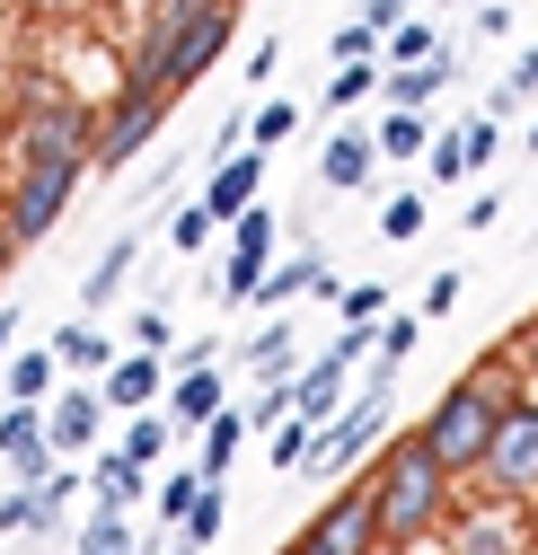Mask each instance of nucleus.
<instances>
[{"label":"nucleus","mask_w":538,"mask_h":555,"mask_svg":"<svg viewBox=\"0 0 538 555\" xmlns=\"http://www.w3.org/2000/svg\"><path fill=\"white\" fill-rule=\"evenodd\" d=\"M300 132V106L292 98H274V106H256V151H274V142H292Z\"/></svg>","instance_id":"nucleus-31"},{"label":"nucleus","mask_w":538,"mask_h":555,"mask_svg":"<svg viewBox=\"0 0 538 555\" xmlns=\"http://www.w3.org/2000/svg\"><path fill=\"white\" fill-rule=\"evenodd\" d=\"M424 62H441V36H433L424 18H407V27H397V44H388V72H424Z\"/></svg>","instance_id":"nucleus-22"},{"label":"nucleus","mask_w":538,"mask_h":555,"mask_svg":"<svg viewBox=\"0 0 538 555\" xmlns=\"http://www.w3.org/2000/svg\"><path fill=\"white\" fill-rule=\"evenodd\" d=\"M326 53H335V72H345V62H371V53H380V36L354 18V27H335V36H326Z\"/></svg>","instance_id":"nucleus-38"},{"label":"nucleus","mask_w":538,"mask_h":555,"mask_svg":"<svg viewBox=\"0 0 538 555\" xmlns=\"http://www.w3.org/2000/svg\"><path fill=\"white\" fill-rule=\"evenodd\" d=\"M221 0H151V36H185L194 18H213Z\"/></svg>","instance_id":"nucleus-28"},{"label":"nucleus","mask_w":538,"mask_h":555,"mask_svg":"<svg viewBox=\"0 0 538 555\" xmlns=\"http://www.w3.org/2000/svg\"><path fill=\"white\" fill-rule=\"evenodd\" d=\"M521 98H538V44H529V53H521V62H512V80H503V89H495V106H486V115H512V106H521Z\"/></svg>","instance_id":"nucleus-29"},{"label":"nucleus","mask_w":538,"mask_h":555,"mask_svg":"<svg viewBox=\"0 0 538 555\" xmlns=\"http://www.w3.org/2000/svg\"><path fill=\"white\" fill-rule=\"evenodd\" d=\"M256 371L265 379H292V326H265L256 335Z\"/></svg>","instance_id":"nucleus-34"},{"label":"nucleus","mask_w":538,"mask_h":555,"mask_svg":"<svg viewBox=\"0 0 538 555\" xmlns=\"http://www.w3.org/2000/svg\"><path fill=\"white\" fill-rule=\"evenodd\" d=\"M415 344H424V326H415V318H397V326H380V371H371V388H380V379H397V362H407Z\"/></svg>","instance_id":"nucleus-27"},{"label":"nucleus","mask_w":538,"mask_h":555,"mask_svg":"<svg viewBox=\"0 0 538 555\" xmlns=\"http://www.w3.org/2000/svg\"><path fill=\"white\" fill-rule=\"evenodd\" d=\"M274 212H265V203H256V212L247 221H230V273H221V292L230 300H256L265 292V273H274Z\"/></svg>","instance_id":"nucleus-7"},{"label":"nucleus","mask_w":538,"mask_h":555,"mask_svg":"<svg viewBox=\"0 0 538 555\" xmlns=\"http://www.w3.org/2000/svg\"><path fill=\"white\" fill-rule=\"evenodd\" d=\"M168 124V98H115V115H106V132H98V168H124L132 151H151V132Z\"/></svg>","instance_id":"nucleus-9"},{"label":"nucleus","mask_w":538,"mask_h":555,"mask_svg":"<svg viewBox=\"0 0 538 555\" xmlns=\"http://www.w3.org/2000/svg\"><path fill=\"white\" fill-rule=\"evenodd\" d=\"M0 212H10V177H0Z\"/></svg>","instance_id":"nucleus-51"},{"label":"nucleus","mask_w":538,"mask_h":555,"mask_svg":"<svg viewBox=\"0 0 538 555\" xmlns=\"http://www.w3.org/2000/svg\"><path fill=\"white\" fill-rule=\"evenodd\" d=\"M529 371H538V335H529Z\"/></svg>","instance_id":"nucleus-53"},{"label":"nucleus","mask_w":538,"mask_h":555,"mask_svg":"<svg viewBox=\"0 0 538 555\" xmlns=\"http://www.w3.org/2000/svg\"><path fill=\"white\" fill-rule=\"evenodd\" d=\"M98 424H106V388H72V397H53V405H44L53 450H89V441H98Z\"/></svg>","instance_id":"nucleus-13"},{"label":"nucleus","mask_w":538,"mask_h":555,"mask_svg":"<svg viewBox=\"0 0 538 555\" xmlns=\"http://www.w3.org/2000/svg\"><path fill=\"white\" fill-rule=\"evenodd\" d=\"M168 405H177V433H213L221 414H230V405H221V371H185V379L168 388Z\"/></svg>","instance_id":"nucleus-14"},{"label":"nucleus","mask_w":538,"mask_h":555,"mask_svg":"<svg viewBox=\"0 0 538 555\" xmlns=\"http://www.w3.org/2000/svg\"><path fill=\"white\" fill-rule=\"evenodd\" d=\"M503 414H512L503 371H459V379L433 397V414L415 424V441L433 450L441 476H467V467H486V450H495V433H503Z\"/></svg>","instance_id":"nucleus-1"},{"label":"nucleus","mask_w":538,"mask_h":555,"mask_svg":"<svg viewBox=\"0 0 538 555\" xmlns=\"http://www.w3.org/2000/svg\"><path fill=\"white\" fill-rule=\"evenodd\" d=\"M159 388H168L159 353H124V362H115V379H106V405H124V414H132V405H151Z\"/></svg>","instance_id":"nucleus-16"},{"label":"nucleus","mask_w":538,"mask_h":555,"mask_svg":"<svg viewBox=\"0 0 538 555\" xmlns=\"http://www.w3.org/2000/svg\"><path fill=\"white\" fill-rule=\"evenodd\" d=\"M159 450H168V424H159V414H142V424L124 433V459H132V467H151Z\"/></svg>","instance_id":"nucleus-37"},{"label":"nucleus","mask_w":538,"mask_h":555,"mask_svg":"<svg viewBox=\"0 0 538 555\" xmlns=\"http://www.w3.org/2000/svg\"><path fill=\"white\" fill-rule=\"evenodd\" d=\"M371 159H380V142H371V132H335V142L318 151V185H335V194H354V185L371 177Z\"/></svg>","instance_id":"nucleus-15"},{"label":"nucleus","mask_w":538,"mask_h":555,"mask_svg":"<svg viewBox=\"0 0 538 555\" xmlns=\"http://www.w3.org/2000/svg\"><path fill=\"white\" fill-rule=\"evenodd\" d=\"M18 326H27V318H10V309H0V353H10V344H18Z\"/></svg>","instance_id":"nucleus-49"},{"label":"nucleus","mask_w":538,"mask_h":555,"mask_svg":"<svg viewBox=\"0 0 538 555\" xmlns=\"http://www.w3.org/2000/svg\"><path fill=\"white\" fill-rule=\"evenodd\" d=\"M362 98H371V62H345L335 89H326V106H362Z\"/></svg>","instance_id":"nucleus-41"},{"label":"nucleus","mask_w":538,"mask_h":555,"mask_svg":"<svg viewBox=\"0 0 538 555\" xmlns=\"http://www.w3.org/2000/svg\"><path fill=\"white\" fill-rule=\"evenodd\" d=\"M529 151H538V124H529Z\"/></svg>","instance_id":"nucleus-54"},{"label":"nucleus","mask_w":538,"mask_h":555,"mask_svg":"<svg viewBox=\"0 0 538 555\" xmlns=\"http://www.w3.org/2000/svg\"><path fill=\"white\" fill-rule=\"evenodd\" d=\"M53 353H62V371H98V362H115V344H106L98 326H62Z\"/></svg>","instance_id":"nucleus-21"},{"label":"nucleus","mask_w":538,"mask_h":555,"mask_svg":"<svg viewBox=\"0 0 538 555\" xmlns=\"http://www.w3.org/2000/svg\"><path fill=\"white\" fill-rule=\"evenodd\" d=\"M239 441H247V414H221V424L204 433V467H194V476H204V485H213V476H221V467L239 459Z\"/></svg>","instance_id":"nucleus-25"},{"label":"nucleus","mask_w":538,"mask_h":555,"mask_svg":"<svg viewBox=\"0 0 538 555\" xmlns=\"http://www.w3.org/2000/svg\"><path fill=\"white\" fill-rule=\"evenodd\" d=\"M459 292H467V273H433V283H424V318L459 309Z\"/></svg>","instance_id":"nucleus-44"},{"label":"nucleus","mask_w":538,"mask_h":555,"mask_svg":"<svg viewBox=\"0 0 538 555\" xmlns=\"http://www.w3.org/2000/svg\"><path fill=\"white\" fill-rule=\"evenodd\" d=\"M0 89H10V53H0Z\"/></svg>","instance_id":"nucleus-52"},{"label":"nucleus","mask_w":538,"mask_h":555,"mask_svg":"<svg viewBox=\"0 0 538 555\" xmlns=\"http://www.w3.org/2000/svg\"><path fill=\"white\" fill-rule=\"evenodd\" d=\"M124 273H132V238H115V247H106V256L89 264V283H80V300H89V309H106V300L124 292Z\"/></svg>","instance_id":"nucleus-19"},{"label":"nucleus","mask_w":538,"mask_h":555,"mask_svg":"<svg viewBox=\"0 0 538 555\" xmlns=\"http://www.w3.org/2000/svg\"><path fill=\"white\" fill-rule=\"evenodd\" d=\"M309 450H318V424H300V414H292V424L274 433V467H309Z\"/></svg>","instance_id":"nucleus-35"},{"label":"nucleus","mask_w":538,"mask_h":555,"mask_svg":"<svg viewBox=\"0 0 538 555\" xmlns=\"http://www.w3.org/2000/svg\"><path fill=\"white\" fill-rule=\"evenodd\" d=\"M80 555H132V529H124L115 512H98V520L80 529Z\"/></svg>","instance_id":"nucleus-32"},{"label":"nucleus","mask_w":538,"mask_h":555,"mask_svg":"<svg viewBox=\"0 0 538 555\" xmlns=\"http://www.w3.org/2000/svg\"><path fill=\"white\" fill-rule=\"evenodd\" d=\"M380 441V397H354L345 414H335V424L318 433V450H309V467H354L362 450Z\"/></svg>","instance_id":"nucleus-10"},{"label":"nucleus","mask_w":538,"mask_h":555,"mask_svg":"<svg viewBox=\"0 0 538 555\" xmlns=\"http://www.w3.org/2000/svg\"><path fill=\"white\" fill-rule=\"evenodd\" d=\"M283 555H380V512H371V476L362 485H345V494H335Z\"/></svg>","instance_id":"nucleus-5"},{"label":"nucleus","mask_w":538,"mask_h":555,"mask_svg":"<svg viewBox=\"0 0 538 555\" xmlns=\"http://www.w3.org/2000/svg\"><path fill=\"white\" fill-rule=\"evenodd\" d=\"M256 185H265V151L221 159L213 185H204V212H213V221H247V212H256Z\"/></svg>","instance_id":"nucleus-11"},{"label":"nucleus","mask_w":538,"mask_h":555,"mask_svg":"<svg viewBox=\"0 0 538 555\" xmlns=\"http://www.w3.org/2000/svg\"><path fill=\"white\" fill-rule=\"evenodd\" d=\"M450 555H521V538L503 529V520H477V529H459V546Z\"/></svg>","instance_id":"nucleus-30"},{"label":"nucleus","mask_w":538,"mask_h":555,"mask_svg":"<svg viewBox=\"0 0 538 555\" xmlns=\"http://www.w3.org/2000/svg\"><path fill=\"white\" fill-rule=\"evenodd\" d=\"M441 80H450V62H424V72H388V106H397V115H415Z\"/></svg>","instance_id":"nucleus-23"},{"label":"nucleus","mask_w":538,"mask_h":555,"mask_svg":"<svg viewBox=\"0 0 538 555\" xmlns=\"http://www.w3.org/2000/svg\"><path fill=\"white\" fill-rule=\"evenodd\" d=\"M10 264H18V238H10V221H0V283H10Z\"/></svg>","instance_id":"nucleus-48"},{"label":"nucleus","mask_w":538,"mask_h":555,"mask_svg":"<svg viewBox=\"0 0 538 555\" xmlns=\"http://www.w3.org/2000/svg\"><path fill=\"white\" fill-rule=\"evenodd\" d=\"M477 476H486L495 503H538V397H512V414H503V433H495Z\"/></svg>","instance_id":"nucleus-4"},{"label":"nucleus","mask_w":538,"mask_h":555,"mask_svg":"<svg viewBox=\"0 0 538 555\" xmlns=\"http://www.w3.org/2000/svg\"><path fill=\"white\" fill-rule=\"evenodd\" d=\"M213 230H221V221H213V212H204V203H185V212H177V221H168V238H177V256H194V247H204V238H213Z\"/></svg>","instance_id":"nucleus-36"},{"label":"nucleus","mask_w":538,"mask_h":555,"mask_svg":"<svg viewBox=\"0 0 538 555\" xmlns=\"http://www.w3.org/2000/svg\"><path fill=\"white\" fill-rule=\"evenodd\" d=\"M318 283H326V264H309V256H283L274 273H265V292H256V300H265V309H283V300H300V292H318Z\"/></svg>","instance_id":"nucleus-18"},{"label":"nucleus","mask_w":538,"mask_h":555,"mask_svg":"<svg viewBox=\"0 0 538 555\" xmlns=\"http://www.w3.org/2000/svg\"><path fill=\"white\" fill-rule=\"evenodd\" d=\"M53 371H62V353H53V344H44V353H18V362H10V397H18V405H44Z\"/></svg>","instance_id":"nucleus-20"},{"label":"nucleus","mask_w":538,"mask_h":555,"mask_svg":"<svg viewBox=\"0 0 538 555\" xmlns=\"http://www.w3.org/2000/svg\"><path fill=\"white\" fill-rule=\"evenodd\" d=\"M89 494H98V512H124L132 494H142V467H132L124 450H115V459H98V467H89Z\"/></svg>","instance_id":"nucleus-17"},{"label":"nucleus","mask_w":538,"mask_h":555,"mask_svg":"<svg viewBox=\"0 0 538 555\" xmlns=\"http://www.w3.org/2000/svg\"><path fill=\"white\" fill-rule=\"evenodd\" d=\"M159 44H168V98H177V89H194V80H204L213 62H221V44H230V0H221L213 18H194L185 36H159Z\"/></svg>","instance_id":"nucleus-8"},{"label":"nucleus","mask_w":538,"mask_h":555,"mask_svg":"<svg viewBox=\"0 0 538 555\" xmlns=\"http://www.w3.org/2000/svg\"><path fill=\"white\" fill-rule=\"evenodd\" d=\"M44 520H53V494H44V485H18V494L0 503V529H10V538H27V529H44Z\"/></svg>","instance_id":"nucleus-24"},{"label":"nucleus","mask_w":538,"mask_h":555,"mask_svg":"<svg viewBox=\"0 0 538 555\" xmlns=\"http://www.w3.org/2000/svg\"><path fill=\"white\" fill-rule=\"evenodd\" d=\"M168 335H177L168 309H142V318H132V344H142V353H168Z\"/></svg>","instance_id":"nucleus-43"},{"label":"nucleus","mask_w":538,"mask_h":555,"mask_svg":"<svg viewBox=\"0 0 538 555\" xmlns=\"http://www.w3.org/2000/svg\"><path fill=\"white\" fill-rule=\"evenodd\" d=\"M477 10H486V0H477Z\"/></svg>","instance_id":"nucleus-55"},{"label":"nucleus","mask_w":538,"mask_h":555,"mask_svg":"<svg viewBox=\"0 0 538 555\" xmlns=\"http://www.w3.org/2000/svg\"><path fill=\"white\" fill-rule=\"evenodd\" d=\"M441 503H450V476L433 467V450L407 433L380 467H371V512H380V555H407V546H424L433 538V520H441Z\"/></svg>","instance_id":"nucleus-2"},{"label":"nucleus","mask_w":538,"mask_h":555,"mask_svg":"<svg viewBox=\"0 0 538 555\" xmlns=\"http://www.w3.org/2000/svg\"><path fill=\"white\" fill-rule=\"evenodd\" d=\"M72 194H80V168H18L10 177V212H0V221H10L18 247H36L62 212H72Z\"/></svg>","instance_id":"nucleus-6"},{"label":"nucleus","mask_w":538,"mask_h":555,"mask_svg":"<svg viewBox=\"0 0 538 555\" xmlns=\"http://www.w3.org/2000/svg\"><path fill=\"white\" fill-rule=\"evenodd\" d=\"M18 10H36V18H44V10H62V0H18Z\"/></svg>","instance_id":"nucleus-50"},{"label":"nucleus","mask_w":538,"mask_h":555,"mask_svg":"<svg viewBox=\"0 0 538 555\" xmlns=\"http://www.w3.org/2000/svg\"><path fill=\"white\" fill-rule=\"evenodd\" d=\"M495 142H503V124H495V115H477V124H467V168H486V159H495Z\"/></svg>","instance_id":"nucleus-45"},{"label":"nucleus","mask_w":538,"mask_h":555,"mask_svg":"<svg viewBox=\"0 0 538 555\" xmlns=\"http://www.w3.org/2000/svg\"><path fill=\"white\" fill-rule=\"evenodd\" d=\"M345 405H354V397H345V362H335V353H326V362H309V371L292 379V414H300V424H318V433H326Z\"/></svg>","instance_id":"nucleus-12"},{"label":"nucleus","mask_w":538,"mask_h":555,"mask_svg":"<svg viewBox=\"0 0 538 555\" xmlns=\"http://www.w3.org/2000/svg\"><path fill=\"white\" fill-rule=\"evenodd\" d=\"M194 503H204V476H168V485H159V512H168V520H185Z\"/></svg>","instance_id":"nucleus-40"},{"label":"nucleus","mask_w":538,"mask_h":555,"mask_svg":"<svg viewBox=\"0 0 538 555\" xmlns=\"http://www.w3.org/2000/svg\"><path fill=\"white\" fill-rule=\"evenodd\" d=\"M335 309H345V318H354V326H371V318H380V309H388V300H380V283H354V292H345V300H335Z\"/></svg>","instance_id":"nucleus-46"},{"label":"nucleus","mask_w":538,"mask_h":555,"mask_svg":"<svg viewBox=\"0 0 538 555\" xmlns=\"http://www.w3.org/2000/svg\"><path fill=\"white\" fill-rule=\"evenodd\" d=\"M98 115L89 106H72V98H36L27 115H18V159L27 168H89L98 159Z\"/></svg>","instance_id":"nucleus-3"},{"label":"nucleus","mask_w":538,"mask_h":555,"mask_svg":"<svg viewBox=\"0 0 538 555\" xmlns=\"http://www.w3.org/2000/svg\"><path fill=\"white\" fill-rule=\"evenodd\" d=\"M397 10H407V0H362V27H371V36H388V27H407Z\"/></svg>","instance_id":"nucleus-47"},{"label":"nucleus","mask_w":538,"mask_h":555,"mask_svg":"<svg viewBox=\"0 0 538 555\" xmlns=\"http://www.w3.org/2000/svg\"><path fill=\"white\" fill-rule=\"evenodd\" d=\"M433 177H441V185L467 177V132H441V142H433Z\"/></svg>","instance_id":"nucleus-42"},{"label":"nucleus","mask_w":538,"mask_h":555,"mask_svg":"<svg viewBox=\"0 0 538 555\" xmlns=\"http://www.w3.org/2000/svg\"><path fill=\"white\" fill-rule=\"evenodd\" d=\"M371 142H380L388 159H415V151H424V115H397V106H388V115H380V132H371Z\"/></svg>","instance_id":"nucleus-26"},{"label":"nucleus","mask_w":538,"mask_h":555,"mask_svg":"<svg viewBox=\"0 0 538 555\" xmlns=\"http://www.w3.org/2000/svg\"><path fill=\"white\" fill-rule=\"evenodd\" d=\"M213 538H221V485H204V503L185 512V555H194V546H213Z\"/></svg>","instance_id":"nucleus-33"},{"label":"nucleus","mask_w":538,"mask_h":555,"mask_svg":"<svg viewBox=\"0 0 538 555\" xmlns=\"http://www.w3.org/2000/svg\"><path fill=\"white\" fill-rule=\"evenodd\" d=\"M415 230H424V194H397L380 212V238H415Z\"/></svg>","instance_id":"nucleus-39"}]
</instances>
